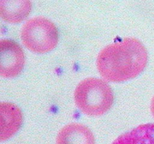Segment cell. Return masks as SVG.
Segmentation results:
<instances>
[{
	"label": "cell",
	"instance_id": "1",
	"mask_svg": "<svg viewBox=\"0 0 154 144\" xmlns=\"http://www.w3.org/2000/svg\"><path fill=\"white\" fill-rule=\"evenodd\" d=\"M147 51L142 42L126 38L105 46L97 57L101 76L110 82H122L136 77L145 68Z\"/></svg>",
	"mask_w": 154,
	"mask_h": 144
},
{
	"label": "cell",
	"instance_id": "6",
	"mask_svg": "<svg viewBox=\"0 0 154 144\" xmlns=\"http://www.w3.org/2000/svg\"><path fill=\"white\" fill-rule=\"evenodd\" d=\"M56 144H96V140L88 127L73 122L66 124L59 131Z\"/></svg>",
	"mask_w": 154,
	"mask_h": 144
},
{
	"label": "cell",
	"instance_id": "9",
	"mask_svg": "<svg viewBox=\"0 0 154 144\" xmlns=\"http://www.w3.org/2000/svg\"><path fill=\"white\" fill-rule=\"evenodd\" d=\"M150 110H151V112L153 114V117H154V96L152 98L151 100V104H150Z\"/></svg>",
	"mask_w": 154,
	"mask_h": 144
},
{
	"label": "cell",
	"instance_id": "4",
	"mask_svg": "<svg viewBox=\"0 0 154 144\" xmlns=\"http://www.w3.org/2000/svg\"><path fill=\"white\" fill-rule=\"evenodd\" d=\"M26 57L22 46L11 39L0 41V75L12 78L18 76L25 65Z\"/></svg>",
	"mask_w": 154,
	"mask_h": 144
},
{
	"label": "cell",
	"instance_id": "5",
	"mask_svg": "<svg viewBox=\"0 0 154 144\" xmlns=\"http://www.w3.org/2000/svg\"><path fill=\"white\" fill-rule=\"evenodd\" d=\"M23 123L21 110L14 104H0V140H7L20 128Z\"/></svg>",
	"mask_w": 154,
	"mask_h": 144
},
{
	"label": "cell",
	"instance_id": "3",
	"mask_svg": "<svg viewBox=\"0 0 154 144\" xmlns=\"http://www.w3.org/2000/svg\"><path fill=\"white\" fill-rule=\"evenodd\" d=\"M20 38L26 48L37 53H45L57 46L59 31L48 18L36 16L28 20L21 28Z\"/></svg>",
	"mask_w": 154,
	"mask_h": 144
},
{
	"label": "cell",
	"instance_id": "7",
	"mask_svg": "<svg viewBox=\"0 0 154 144\" xmlns=\"http://www.w3.org/2000/svg\"><path fill=\"white\" fill-rule=\"evenodd\" d=\"M32 2L29 0H0V16L5 21L18 23L29 16Z\"/></svg>",
	"mask_w": 154,
	"mask_h": 144
},
{
	"label": "cell",
	"instance_id": "8",
	"mask_svg": "<svg viewBox=\"0 0 154 144\" xmlns=\"http://www.w3.org/2000/svg\"><path fill=\"white\" fill-rule=\"evenodd\" d=\"M112 144H154V123L137 126L120 135Z\"/></svg>",
	"mask_w": 154,
	"mask_h": 144
},
{
	"label": "cell",
	"instance_id": "2",
	"mask_svg": "<svg viewBox=\"0 0 154 144\" xmlns=\"http://www.w3.org/2000/svg\"><path fill=\"white\" fill-rule=\"evenodd\" d=\"M114 100L112 88L102 79L86 78L78 83L75 90V104L87 116H98L105 113Z\"/></svg>",
	"mask_w": 154,
	"mask_h": 144
}]
</instances>
